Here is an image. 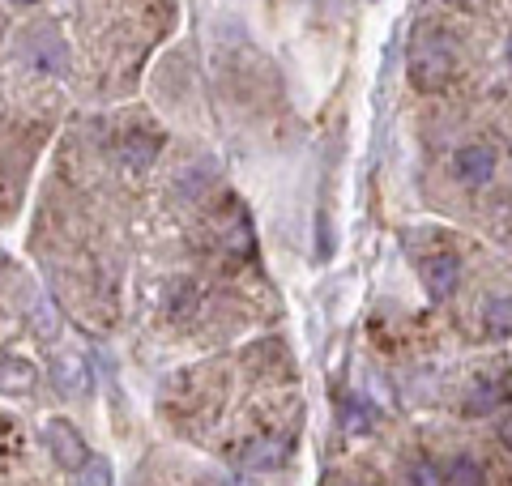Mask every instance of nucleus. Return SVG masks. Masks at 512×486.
<instances>
[{"instance_id": "ddd939ff", "label": "nucleus", "mask_w": 512, "mask_h": 486, "mask_svg": "<svg viewBox=\"0 0 512 486\" xmlns=\"http://www.w3.org/2000/svg\"><path fill=\"white\" fill-rule=\"evenodd\" d=\"M342 410H346V414H342V423H346V431H350V435H359V431L372 427V405H367V401L346 397Z\"/></svg>"}, {"instance_id": "423d86ee", "label": "nucleus", "mask_w": 512, "mask_h": 486, "mask_svg": "<svg viewBox=\"0 0 512 486\" xmlns=\"http://www.w3.org/2000/svg\"><path fill=\"white\" fill-rule=\"evenodd\" d=\"M453 171H457V180L461 184H470V188H478V184H487L491 175H495V150L491 145H461V150L453 154Z\"/></svg>"}, {"instance_id": "1a4fd4ad", "label": "nucleus", "mask_w": 512, "mask_h": 486, "mask_svg": "<svg viewBox=\"0 0 512 486\" xmlns=\"http://www.w3.org/2000/svg\"><path fill=\"white\" fill-rule=\"evenodd\" d=\"M483 329H487V337H495V342H504V337H512V295H508V299L487 303Z\"/></svg>"}, {"instance_id": "6ab92c4d", "label": "nucleus", "mask_w": 512, "mask_h": 486, "mask_svg": "<svg viewBox=\"0 0 512 486\" xmlns=\"http://www.w3.org/2000/svg\"><path fill=\"white\" fill-rule=\"evenodd\" d=\"M453 5H461V0H453Z\"/></svg>"}, {"instance_id": "39448f33", "label": "nucleus", "mask_w": 512, "mask_h": 486, "mask_svg": "<svg viewBox=\"0 0 512 486\" xmlns=\"http://www.w3.org/2000/svg\"><path fill=\"white\" fill-rule=\"evenodd\" d=\"M52 384L64 397H82L90 393V363L82 350H60L52 359Z\"/></svg>"}, {"instance_id": "6e6552de", "label": "nucleus", "mask_w": 512, "mask_h": 486, "mask_svg": "<svg viewBox=\"0 0 512 486\" xmlns=\"http://www.w3.org/2000/svg\"><path fill=\"white\" fill-rule=\"evenodd\" d=\"M30 329H35L39 342H56L60 337V307L52 299H39L35 312H30Z\"/></svg>"}, {"instance_id": "20e7f679", "label": "nucleus", "mask_w": 512, "mask_h": 486, "mask_svg": "<svg viewBox=\"0 0 512 486\" xmlns=\"http://www.w3.org/2000/svg\"><path fill=\"white\" fill-rule=\"evenodd\" d=\"M457 282H461V261L453 252H436L423 261V290L431 303H444L457 290Z\"/></svg>"}, {"instance_id": "f8f14e48", "label": "nucleus", "mask_w": 512, "mask_h": 486, "mask_svg": "<svg viewBox=\"0 0 512 486\" xmlns=\"http://www.w3.org/2000/svg\"><path fill=\"white\" fill-rule=\"evenodd\" d=\"M13 457H22V427H13L5 414H0V469L13 465Z\"/></svg>"}, {"instance_id": "f257e3e1", "label": "nucleus", "mask_w": 512, "mask_h": 486, "mask_svg": "<svg viewBox=\"0 0 512 486\" xmlns=\"http://www.w3.org/2000/svg\"><path fill=\"white\" fill-rule=\"evenodd\" d=\"M406 69H410V81L419 90H444L448 81H453V73H457V52H453V43H448L444 35L423 30V35L410 43Z\"/></svg>"}, {"instance_id": "4468645a", "label": "nucleus", "mask_w": 512, "mask_h": 486, "mask_svg": "<svg viewBox=\"0 0 512 486\" xmlns=\"http://www.w3.org/2000/svg\"><path fill=\"white\" fill-rule=\"evenodd\" d=\"M410 486H444V469L436 461H414L410 465Z\"/></svg>"}, {"instance_id": "9d476101", "label": "nucleus", "mask_w": 512, "mask_h": 486, "mask_svg": "<svg viewBox=\"0 0 512 486\" xmlns=\"http://www.w3.org/2000/svg\"><path fill=\"white\" fill-rule=\"evenodd\" d=\"M444 486H487V474H483V465H478L474 457H457L453 465H448Z\"/></svg>"}, {"instance_id": "2eb2a0df", "label": "nucleus", "mask_w": 512, "mask_h": 486, "mask_svg": "<svg viewBox=\"0 0 512 486\" xmlns=\"http://www.w3.org/2000/svg\"><path fill=\"white\" fill-rule=\"evenodd\" d=\"M82 486H111V465L99 461V457H90L82 465Z\"/></svg>"}, {"instance_id": "dca6fc26", "label": "nucleus", "mask_w": 512, "mask_h": 486, "mask_svg": "<svg viewBox=\"0 0 512 486\" xmlns=\"http://www.w3.org/2000/svg\"><path fill=\"white\" fill-rule=\"evenodd\" d=\"M500 444L512 452V414H504V418H500Z\"/></svg>"}, {"instance_id": "a211bd4d", "label": "nucleus", "mask_w": 512, "mask_h": 486, "mask_svg": "<svg viewBox=\"0 0 512 486\" xmlns=\"http://www.w3.org/2000/svg\"><path fill=\"white\" fill-rule=\"evenodd\" d=\"M508 60H512V39H508Z\"/></svg>"}, {"instance_id": "7ed1b4c3", "label": "nucleus", "mask_w": 512, "mask_h": 486, "mask_svg": "<svg viewBox=\"0 0 512 486\" xmlns=\"http://www.w3.org/2000/svg\"><path fill=\"white\" fill-rule=\"evenodd\" d=\"M295 457L291 440H282V435H256L239 448V465L244 469H256V474H274V469H286Z\"/></svg>"}, {"instance_id": "0eeeda50", "label": "nucleus", "mask_w": 512, "mask_h": 486, "mask_svg": "<svg viewBox=\"0 0 512 486\" xmlns=\"http://www.w3.org/2000/svg\"><path fill=\"white\" fill-rule=\"evenodd\" d=\"M30 388H35V367H30L26 359H0V393L9 397H26Z\"/></svg>"}, {"instance_id": "f3484780", "label": "nucleus", "mask_w": 512, "mask_h": 486, "mask_svg": "<svg viewBox=\"0 0 512 486\" xmlns=\"http://www.w3.org/2000/svg\"><path fill=\"white\" fill-rule=\"evenodd\" d=\"M13 5H35V0H13Z\"/></svg>"}, {"instance_id": "9b49d317", "label": "nucleus", "mask_w": 512, "mask_h": 486, "mask_svg": "<svg viewBox=\"0 0 512 486\" xmlns=\"http://www.w3.org/2000/svg\"><path fill=\"white\" fill-rule=\"evenodd\" d=\"M158 137H128L120 150H124V158H128V167H146V162H154L158 158Z\"/></svg>"}, {"instance_id": "f03ea898", "label": "nucleus", "mask_w": 512, "mask_h": 486, "mask_svg": "<svg viewBox=\"0 0 512 486\" xmlns=\"http://www.w3.org/2000/svg\"><path fill=\"white\" fill-rule=\"evenodd\" d=\"M43 440H47V452H52V461L60 469H82L90 461V444H86V435L77 431L73 423H64V418H52V423L43 427Z\"/></svg>"}]
</instances>
